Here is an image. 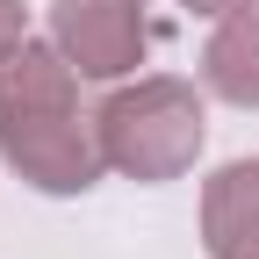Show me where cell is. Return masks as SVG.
<instances>
[{
  "label": "cell",
  "instance_id": "obj_1",
  "mask_svg": "<svg viewBox=\"0 0 259 259\" xmlns=\"http://www.w3.org/2000/svg\"><path fill=\"white\" fill-rule=\"evenodd\" d=\"M0 158L44 194H79L101 180V137L79 115L72 58L58 44H8L0 51Z\"/></svg>",
  "mask_w": 259,
  "mask_h": 259
},
{
  "label": "cell",
  "instance_id": "obj_2",
  "mask_svg": "<svg viewBox=\"0 0 259 259\" xmlns=\"http://www.w3.org/2000/svg\"><path fill=\"white\" fill-rule=\"evenodd\" d=\"M101 158L130 180H173L202 151V94L187 79H137L94 108Z\"/></svg>",
  "mask_w": 259,
  "mask_h": 259
},
{
  "label": "cell",
  "instance_id": "obj_3",
  "mask_svg": "<svg viewBox=\"0 0 259 259\" xmlns=\"http://www.w3.org/2000/svg\"><path fill=\"white\" fill-rule=\"evenodd\" d=\"M51 44L72 58L79 79H122L151 44L144 0H51Z\"/></svg>",
  "mask_w": 259,
  "mask_h": 259
},
{
  "label": "cell",
  "instance_id": "obj_4",
  "mask_svg": "<svg viewBox=\"0 0 259 259\" xmlns=\"http://www.w3.org/2000/svg\"><path fill=\"white\" fill-rule=\"evenodd\" d=\"M209 259H259V158H238L202 187Z\"/></svg>",
  "mask_w": 259,
  "mask_h": 259
},
{
  "label": "cell",
  "instance_id": "obj_5",
  "mask_svg": "<svg viewBox=\"0 0 259 259\" xmlns=\"http://www.w3.org/2000/svg\"><path fill=\"white\" fill-rule=\"evenodd\" d=\"M202 79L238 108H259V15H223V29L202 51Z\"/></svg>",
  "mask_w": 259,
  "mask_h": 259
},
{
  "label": "cell",
  "instance_id": "obj_6",
  "mask_svg": "<svg viewBox=\"0 0 259 259\" xmlns=\"http://www.w3.org/2000/svg\"><path fill=\"white\" fill-rule=\"evenodd\" d=\"M22 44V0H0V51Z\"/></svg>",
  "mask_w": 259,
  "mask_h": 259
},
{
  "label": "cell",
  "instance_id": "obj_7",
  "mask_svg": "<svg viewBox=\"0 0 259 259\" xmlns=\"http://www.w3.org/2000/svg\"><path fill=\"white\" fill-rule=\"evenodd\" d=\"M180 8H194V15H245V8H259V0H180Z\"/></svg>",
  "mask_w": 259,
  "mask_h": 259
}]
</instances>
